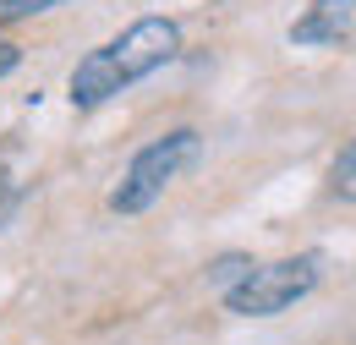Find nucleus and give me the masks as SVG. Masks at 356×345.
<instances>
[{
	"instance_id": "obj_1",
	"label": "nucleus",
	"mask_w": 356,
	"mask_h": 345,
	"mask_svg": "<svg viewBox=\"0 0 356 345\" xmlns=\"http://www.w3.org/2000/svg\"><path fill=\"white\" fill-rule=\"evenodd\" d=\"M181 55V22L176 17H137L127 22L115 39H104L99 49H88L77 66H72V110H99L110 104L115 93L137 88L143 77L165 72Z\"/></svg>"
},
{
	"instance_id": "obj_2",
	"label": "nucleus",
	"mask_w": 356,
	"mask_h": 345,
	"mask_svg": "<svg viewBox=\"0 0 356 345\" xmlns=\"http://www.w3.org/2000/svg\"><path fill=\"white\" fill-rule=\"evenodd\" d=\"M197 159H203V131L197 127H170L165 137H154L148 148L132 154V165L121 170L115 192H110V209H115V214H143V209H154Z\"/></svg>"
},
{
	"instance_id": "obj_3",
	"label": "nucleus",
	"mask_w": 356,
	"mask_h": 345,
	"mask_svg": "<svg viewBox=\"0 0 356 345\" xmlns=\"http://www.w3.org/2000/svg\"><path fill=\"white\" fill-rule=\"evenodd\" d=\"M318 280H323V252H296V258L252 263V268L225 291V307H230L236 318H280L285 307H296L302 296H312Z\"/></svg>"
},
{
	"instance_id": "obj_4",
	"label": "nucleus",
	"mask_w": 356,
	"mask_h": 345,
	"mask_svg": "<svg viewBox=\"0 0 356 345\" xmlns=\"http://www.w3.org/2000/svg\"><path fill=\"white\" fill-rule=\"evenodd\" d=\"M296 49H334L356 39V0H312L307 11L285 28Z\"/></svg>"
},
{
	"instance_id": "obj_5",
	"label": "nucleus",
	"mask_w": 356,
	"mask_h": 345,
	"mask_svg": "<svg viewBox=\"0 0 356 345\" xmlns=\"http://www.w3.org/2000/svg\"><path fill=\"white\" fill-rule=\"evenodd\" d=\"M329 192H334L340 203H356V137L334 154V165H329Z\"/></svg>"
},
{
	"instance_id": "obj_6",
	"label": "nucleus",
	"mask_w": 356,
	"mask_h": 345,
	"mask_svg": "<svg viewBox=\"0 0 356 345\" xmlns=\"http://www.w3.org/2000/svg\"><path fill=\"white\" fill-rule=\"evenodd\" d=\"M247 268H252V258H247V252H225V258L209 263V280H214L220 291H230V285H236V280H241Z\"/></svg>"
},
{
	"instance_id": "obj_7",
	"label": "nucleus",
	"mask_w": 356,
	"mask_h": 345,
	"mask_svg": "<svg viewBox=\"0 0 356 345\" xmlns=\"http://www.w3.org/2000/svg\"><path fill=\"white\" fill-rule=\"evenodd\" d=\"M66 0H0V22H28V17H44Z\"/></svg>"
},
{
	"instance_id": "obj_8",
	"label": "nucleus",
	"mask_w": 356,
	"mask_h": 345,
	"mask_svg": "<svg viewBox=\"0 0 356 345\" xmlns=\"http://www.w3.org/2000/svg\"><path fill=\"white\" fill-rule=\"evenodd\" d=\"M17 203H22V186H11V181H0V230L11 225V214H17Z\"/></svg>"
},
{
	"instance_id": "obj_9",
	"label": "nucleus",
	"mask_w": 356,
	"mask_h": 345,
	"mask_svg": "<svg viewBox=\"0 0 356 345\" xmlns=\"http://www.w3.org/2000/svg\"><path fill=\"white\" fill-rule=\"evenodd\" d=\"M17 66H22V49H17L11 39H0V77H11Z\"/></svg>"
}]
</instances>
